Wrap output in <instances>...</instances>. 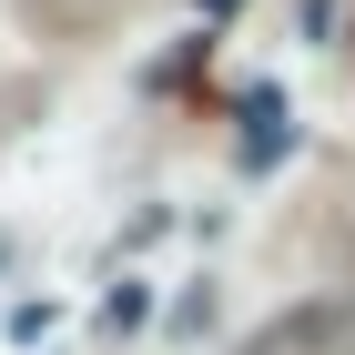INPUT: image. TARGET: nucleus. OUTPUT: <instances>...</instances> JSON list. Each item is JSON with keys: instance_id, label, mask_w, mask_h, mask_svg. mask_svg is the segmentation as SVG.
<instances>
[{"instance_id": "obj_1", "label": "nucleus", "mask_w": 355, "mask_h": 355, "mask_svg": "<svg viewBox=\"0 0 355 355\" xmlns=\"http://www.w3.org/2000/svg\"><path fill=\"white\" fill-rule=\"evenodd\" d=\"M214 10H234V0H214Z\"/></svg>"}]
</instances>
